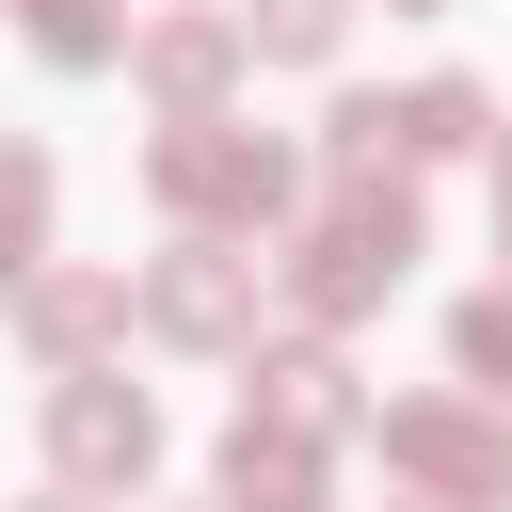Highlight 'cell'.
<instances>
[{"instance_id": "obj_7", "label": "cell", "mask_w": 512, "mask_h": 512, "mask_svg": "<svg viewBox=\"0 0 512 512\" xmlns=\"http://www.w3.org/2000/svg\"><path fill=\"white\" fill-rule=\"evenodd\" d=\"M224 64H240V48H224V32H208V16H176V32H144V80H160V96H176V112H192V96H208V80H224Z\"/></svg>"}, {"instance_id": "obj_10", "label": "cell", "mask_w": 512, "mask_h": 512, "mask_svg": "<svg viewBox=\"0 0 512 512\" xmlns=\"http://www.w3.org/2000/svg\"><path fill=\"white\" fill-rule=\"evenodd\" d=\"M448 336H464V384H480V400H512V288H480Z\"/></svg>"}, {"instance_id": "obj_8", "label": "cell", "mask_w": 512, "mask_h": 512, "mask_svg": "<svg viewBox=\"0 0 512 512\" xmlns=\"http://www.w3.org/2000/svg\"><path fill=\"white\" fill-rule=\"evenodd\" d=\"M32 240H48V160H32V144H0V288L32 272Z\"/></svg>"}, {"instance_id": "obj_6", "label": "cell", "mask_w": 512, "mask_h": 512, "mask_svg": "<svg viewBox=\"0 0 512 512\" xmlns=\"http://www.w3.org/2000/svg\"><path fill=\"white\" fill-rule=\"evenodd\" d=\"M384 448H400L416 480H448V496H496V480H512V448L464 432V416H384Z\"/></svg>"}, {"instance_id": "obj_1", "label": "cell", "mask_w": 512, "mask_h": 512, "mask_svg": "<svg viewBox=\"0 0 512 512\" xmlns=\"http://www.w3.org/2000/svg\"><path fill=\"white\" fill-rule=\"evenodd\" d=\"M400 256H416V208H400V192H368V176H352V192H336V224H320V240H304V272H288V288H304V304H320V320H352V304H368V288H400Z\"/></svg>"}, {"instance_id": "obj_2", "label": "cell", "mask_w": 512, "mask_h": 512, "mask_svg": "<svg viewBox=\"0 0 512 512\" xmlns=\"http://www.w3.org/2000/svg\"><path fill=\"white\" fill-rule=\"evenodd\" d=\"M160 192L208 208V224H272V208H288V160L240 144V128H208V112H176V128H160Z\"/></svg>"}, {"instance_id": "obj_12", "label": "cell", "mask_w": 512, "mask_h": 512, "mask_svg": "<svg viewBox=\"0 0 512 512\" xmlns=\"http://www.w3.org/2000/svg\"><path fill=\"white\" fill-rule=\"evenodd\" d=\"M256 32H272V48H336V0H272Z\"/></svg>"}, {"instance_id": "obj_3", "label": "cell", "mask_w": 512, "mask_h": 512, "mask_svg": "<svg viewBox=\"0 0 512 512\" xmlns=\"http://www.w3.org/2000/svg\"><path fill=\"white\" fill-rule=\"evenodd\" d=\"M48 448H64L80 480H144V448H160V416H144L128 384H64V400H48Z\"/></svg>"}, {"instance_id": "obj_9", "label": "cell", "mask_w": 512, "mask_h": 512, "mask_svg": "<svg viewBox=\"0 0 512 512\" xmlns=\"http://www.w3.org/2000/svg\"><path fill=\"white\" fill-rule=\"evenodd\" d=\"M16 16H32V48H48V64H112V48H128V32H112V0H16Z\"/></svg>"}, {"instance_id": "obj_4", "label": "cell", "mask_w": 512, "mask_h": 512, "mask_svg": "<svg viewBox=\"0 0 512 512\" xmlns=\"http://www.w3.org/2000/svg\"><path fill=\"white\" fill-rule=\"evenodd\" d=\"M144 320H160V336H240V320H256V272L192 240V256H176V272L144 288Z\"/></svg>"}, {"instance_id": "obj_11", "label": "cell", "mask_w": 512, "mask_h": 512, "mask_svg": "<svg viewBox=\"0 0 512 512\" xmlns=\"http://www.w3.org/2000/svg\"><path fill=\"white\" fill-rule=\"evenodd\" d=\"M112 320H128V288H96V272H80V288H48V304H32V336H48V352H80V336H112Z\"/></svg>"}, {"instance_id": "obj_5", "label": "cell", "mask_w": 512, "mask_h": 512, "mask_svg": "<svg viewBox=\"0 0 512 512\" xmlns=\"http://www.w3.org/2000/svg\"><path fill=\"white\" fill-rule=\"evenodd\" d=\"M224 496H240V512H320V448L272 432V416H240V432H224Z\"/></svg>"}, {"instance_id": "obj_13", "label": "cell", "mask_w": 512, "mask_h": 512, "mask_svg": "<svg viewBox=\"0 0 512 512\" xmlns=\"http://www.w3.org/2000/svg\"><path fill=\"white\" fill-rule=\"evenodd\" d=\"M496 208H512V160H496Z\"/></svg>"}]
</instances>
